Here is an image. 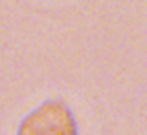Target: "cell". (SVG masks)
<instances>
[{"label":"cell","instance_id":"obj_1","mask_svg":"<svg viewBox=\"0 0 147 135\" xmlns=\"http://www.w3.org/2000/svg\"><path fill=\"white\" fill-rule=\"evenodd\" d=\"M16 135H78V127L65 102L47 100L21 121Z\"/></svg>","mask_w":147,"mask_h":135}]
</instances>
